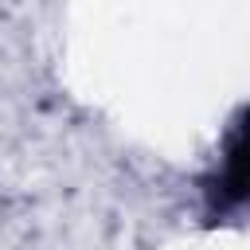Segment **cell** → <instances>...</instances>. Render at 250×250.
<instances>
[{
  "label": "cell",
  "instance_id": "6da1fadb",
  "mask_svg": "<svg viewBox=\"0 0 250 250\" xmlns=\"http://www.w3.org/2000/svg\"><path fill=\"white\" fill-rule=\"evenodd\" d=\"M246 195H250V113H246V121H242L230 152H227L223 172H219L215 184H211V207L227 211V207L242 203Z\"/></svg>",
  "mask_w": 250,
  "mask_h": 250
}]
</instances>
